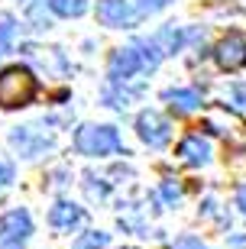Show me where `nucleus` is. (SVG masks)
<instances>
[{"mask_svg": "<svg viewBox=\"0 0 246 249\" xmlns=\"http://www.w3.org/2000/svg\"><path fill=\"white\" fill-rule=\"evenodd\" d=\"M36 91H39V84H36V78H33V71L19 68V65L0 71V107H3V110H17V107L33 104Z\"/></svg>", "mask_w": 246, "mask_h": 249, "instance_id": "obj_1", "label": "nucleus"}, {"mask_svg": "<svg viewBox=\"0 0 246 249\" xmlns=\"http://www.w3.org/2000/svg\"><path fill=\"white\" fill-rule=\"evenodd\" d=\"M75 149L88 159H104L123 149V139L114 126H81L75 133Z\"/></svg>", "mask_w": 246, "mask_h": 249, "instance_id": "obj_2", "label": "nucleus"}, {"mask_svg": "<svg viewBox=\"0 0 246 249\" xmlns=\"http://www.w3.org/2000/svg\"><path fill=\"white\" fill-rule=\"evenodd\" d=\"M146 71V65L139 58V52L133 46L130 49H117L110 55V65H107V74H110V84H130L136 74Z\"/></svg>", "mask_w": 246, "mask_h": 249, "instance_id": "obj_3", "label": "nucleus"}, {"mask_svg": "<svg viewBox=\"0 0 246 249\" xmlns=\"http://www.w3.org/2000/svg\"><path fill=\"white\" fill-rule=\"evenodd\" d=\"M136 133L149 149H162L169 142V136H172V126L159 110H143L136 117Z\"/></svg>", "mask_w": 246, "mask_h": 249, "instance_id": "obj_4", "label": "nucleus"}, {"mask_svg": "<svg viewBox=\"0 0 246 249\" xmlns=\"http://www.w3.org/2000/svg\"><path fill=\"white\" fill-rule=\"evenodd\" d=\"M214 58H217V65L224 71H240V68H246V36L227 33V36L217 42V49H214Z\"/></svg>", "mask_w": 246, "mask_h": 249, "instance_id": "obj_5", "label": "nucleus"}, {"mask_svg": "<svg viewBox=\"0 0 246 249\" xmlns=\"http://www.w3.org/2000/svg\"><path fill=\"white\" fill-rule=\"evenodd\" d=\"M97 19L110 29H130V26H136L139 13L127 0H97Z\"/></svg>", "mask_w": 246, "mask_h": 249, "instance_id": "obj_6", "label": "nucleus"}, {"mask_svg": "<svg viewBox=\"0 0 246 249\" xmlns=\"http://www.w3.org/2000/svg\"><path fill=\"white\" fill-rule=\"evenodd\" d=\"M10 146L17 149L19 156L36 159L39 152H46V149H52V136H46V133H39L36 126H17L13 133H10Z\"/></svg>", "mask_w": 246, "mask_h": 249, "instance_id": "obj_7", "label": "nucleus"}, {"mask_svg": "<svg viewBox=\"0 0 246 249\" xmlns=\"http://www.w3.org/2000/svg\"><path fill=\"white\" fill-rule=\"evenodd\" d=\"M29 233H33V220H29L26 211H7L0 217V240L3 243H17L26 240Z\"/></svg>", "mask_w": 246, "mask_h": 249, "instance_id": "obj_8", "label": "nucleus"}, {"mask_svg": "<svg viewBox=\"0 0 246 249\" xmlns=\"http://www.w3.org/2000/svg\"><path fill=\"white\" fill-rule=\"evenodd\" d=\"M49 223H52V230H58V233H72L84 223V211L72 201H58L52 211H49Z\"/></svg>", "mask_w": 246, "mask_h": 249, "instance_id": "obj_9", "label": "nucleus"}, {"mask_svg": "<svg viewBox=\"0 0 246 249\" xmlns=\"http://www.w3.org/2000/svg\"><path fill=\"white\" fill-rule=\"evenodd\" d=\"M178 159H182L185 165H204L210 159V142L201 133H191V136H185L178 142Z\"/></svg>", "mask_w": 246, "mask_h": 249, "instance_id": "obj_10", "label": "nucleus"}, {"mask_svg": "<svg viewBox=\"0 0 246 249\" xmlns=\"http://www.w3.org/2000/svg\"><path fill=\"white\" fill-rule=\"evenodd\" d=\"M162 97L172 104L178 113H191V110L201 107V91H194V88H169Z\"/></svg>", "mask_w": 246, "mask_h": 249, "instance_id": "obj_11", "label": "nucleus"}, {"mask_svg": "<svg viewBox=\"0 0 246 249\" xmlns=\"http://www.w3.org/2000/svg\"><path fill=\"white\" fill-rule=\"evenodd\" d=\"M152 42L159 46V52H162V55H175V52L182 49V33H178L175 26H162L159 33H155Z\"/></svg>", "mask_w": 246, "mask_h": 249, "instance_id": "obj_12", "label": "nucleus"}, {"mask_svg": "<svg viewBox=\"0 0 246 249\" xmlns=\"http://www.w3.org/2000/svg\"><path fill=\"white\" fill-rule=\"evenodd\" d=\"M49 7L58 17H81L84 10H88V0H49Z\"/></svg>", "mask_w": 246, "mask_h": 249, "instance_id": "obj_13", "label": "nucleus"}, {"mask_svg": "<svg viewBox=\"0 0 246 249\" xmlns=\"http://www.w3.org/2000/svg\"><path fill=\"white\" fill-rule=\"evenodd\" d=\"M104 246H107V233L94 230V233H81L72 249H104Z\"/></svg>", "mask_w": 246, "mask_h": 249, "instance_id": "obj_14", "label": "nucleus"}, {"mask_svg": "<svg viewBox=\"0 0 246 249\" xmlns=\"http://www.w3.org/2000/svg\"><path fill=\"white\" fill-rule=\"evenodd\" d=\"M13 33H17L13 19H10V17H0V55H3V52H10V46H13Z\"/></svg>", "mask_w": 246, "mask_h": 249, "instance_id": "obj_15", "label": "nucleus"}, {"mask_svg": "<svg viewBox=\"0 0 246 249\" xmlns=\"http://www.w3.org/2000/svg\"><path fill=\"white\" fill-rule=\"evenodd\" d=\"M159 197H162L169 207H175V204H178V197H182V188L175 185V181H162V185H159Z\"/></svg>", "mask_w": 246, "mask_h": 249, "instance_id": "obj_16", "label": "nucleus"}, {"mask_svg": "<svg viewBox=\"0 0 246 249\" xmlns=\"http://www.w3.org/2000/svg\"><path fill=\"white\" fill-rule=\"evenodd\" d=\"M169 7V0H139V13H159Z\"/></svg>", "mask_w": 246, "mask_h": 249, "instance_id": "obj_17", "label": "nucleus"}, {"mask_svg": "<svg viewBox=\"0 0 246 249\" xmlns=\"http://www.w3.org/2000/svg\"><path fill=\"white\" fill-rule=\"evenodd\" d=\"M10 181H13V165L7 159H0V188H7Z\"/></svg>", "mask_w": 246, "mask_h": 249, "instance_id": "obj_18", "label": "nucleus"}, {"mask_svg": "<svg viewBox=\"0 0 246 249\" xmlns=\"http://www.w3.org/2000/svg\"><path fill=\"white\" fill-rule=\"evenodd\" d=\"M175 249H208L201 240H194V236H182V240L175 243Z\"/></svg>", "mask_w": 246, "mask_h": 249, "instance_id": "obj_19", "label": "nucleus"}, {"mask_svg": "<svg viewBox=\"0 0 246 249\" xmlns=\"http://www.w3.org/2000/svg\"><path fill=\"white\" fill-rule=\"evenodd\" d=\"M230 97L237 101V107H246V84H233L230 88Z\"/></svg>", "mask_w": 246, "mask_h": 249, "instance_id": "obj_20", "label": "nucleus"}, {"mask_svg": "<svg viewBox=\"0 0 246 249\" xmlns=\"http://www.w3.org/2000/svg\"><path fill=\"white\" fill-rule=\"evenodd\" d=\"M33 23H36V29H49V26H52V23H49V17L39 7H33Z\"/></svg>", "mask_w": 246, "mask_h": 249, "instance_id": "obj_21", "label": "nucleus"}, {"mask_svg": "<svg viewBox=\"0 0 246 249\" xmlns=\"http://www.w3.org/2000/svg\"><path fill=\"white\" fill-rule=\"evenodd\" d=\"M237 207L246 213V185H240V191H237Z\"/></svg>", "mask_w": 246, "mask_h": 249, "instance_id": "obj_22", "label": "nucleus"}, {"mask_svg": "<svg viewBox=\"0 0 246 249\" xmlns=\"http://www.w3.org/2000/svg\"><path fill=\"white\" fill-rule=\"evenodd\" d=\"M3 249H19V246H3Z\"/></svg>", "mask_w": 246, "mask_h": 249, "instance_id": "obj_23", "label": "nucleus"}]
</instances>
